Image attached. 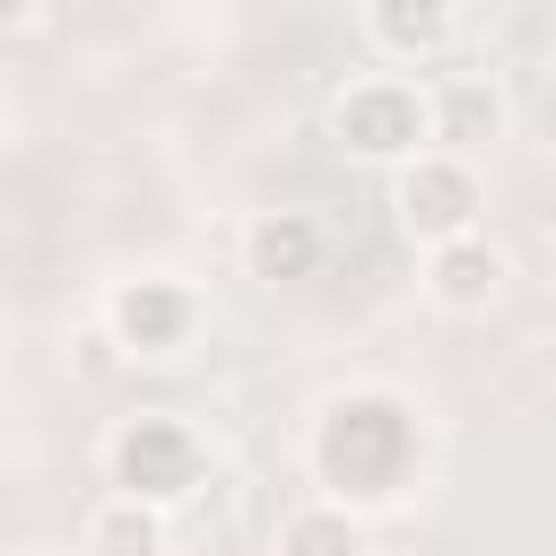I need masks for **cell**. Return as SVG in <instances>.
I'll use <instances>...</instances> for the list:
<instances>
[{"instance_id":"1","label":"cell","mask_w":556,"mask_h":556,"mask_svg":"<svg viewBox=\"0 0 556 556\" xmlns=\"http://www.w3.org/2000/svg\"><path fill=\"white\" fill-rule=\"evenodd\" d=\"M469 208H478V182H469V165H452V156H426V165L400 182V217H408V235H426V243H460V235H469Z\"/></svg>"},{"instance_id":"2","label":"cell","mask_w":556,"mask_h":556,"mask_svg":"<svg viewBox=\"0 0 556 556\" xmlns=\"http://www.w3.org/2000/svg\"><path fill=\"white\" fill-rule=\"evenodd\" d=\"M113 469H122L130 504H139V495H182V486H191V443L148 417V426H130V434L113 443Z\"/></svg>"},{"instance_id":"3","label":"cell","mask_w":556,"mask_h":556,"mask_svg":"<svg viewBox=\"0 0 556 556\" xmlns=\"http://www.w3.org/2000/svg\"><path fill=\"white\" fill-rule=\"evenodd\" d=\"M495 278H504V252H495V243H478V235L434 243V295H443V304H486Z\"/></svg>"},{"instance_id":"4","label":"cell","mask_w":556,"mask_h":556,"mask_svg":"<svg viewBox=\"0 0 556 556\" xmlns=\"http://www.w3.org/2000/svg\"><path fill=\"white\" fill-rule=\"evenodd\" d=\"M87 556H165V530H156V513L148 504H104L96 521H87Z\"/></svg>"},{"instance_id":"5","label":"cell","mask_w":556,"mask_h":556,"mask_svg":"<svg viewBox=\"0 0 556 556\" xmlns=\"http://www.w3.org/2000/svg\"><path fill=\"white\" fill-rule=\"evenodd\" d=\"M113 321H122L130 339H139V330H148V339H174V330H182V295H165V287H130V295L113 304Z\"/></svg>"},{"instance_id":"6","label":"cell","mask_w":556,"mask_h":556,"mask_svg":"<svg viewBox=\"0 0 556 556\" xmlns=\"http://www.w3.org/2000/svg\"><path fill=\"white\" fill-rule=\"evenodd\" d=\"M313 243H321V235H313L304 217H287V226H261V235H252V261L278 278V269H304V261H313Z\"/></svg>"},{"instance_id":"7","label":"cell","mask_w":556,"mask_h":556,"mask_svg":"<svg viewBox=\"0 0 556 556\" xmlns=\"http://www.w3.org/2000/svg\"><path fill=\"white\" fill-rule=\"evenodd\" d=\"M287 547L295 556H356V521H295Z\"/></svg>"},{"instance_id":"8","label":"cell","mask_w":556,"mask_h":556,"mask_svg":"<svg viewBox=\"0 0 556 556\" xmlns=\"http://www.w3.org/2000/svg\"><path fill=\"white\" fill-rule=\"evenodd\" d=\"M443 26H452L443 9H426V17H400V9H391V17H382V35H400V43H434Z\"/></svg>"}]
</instances>
